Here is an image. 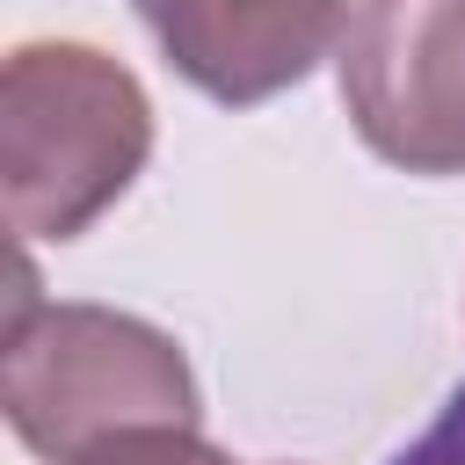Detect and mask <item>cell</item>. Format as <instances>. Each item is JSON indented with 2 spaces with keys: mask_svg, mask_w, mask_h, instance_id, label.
Returning a JSON list of instances; mask_svg holds the SVG:
<instances>
[{
  "mask_svg": "<svg viewBox=\"0 0 465 465\" xmlns=\"http://www.w3.org/2000/svg\"><path fill=\"white\" fill-rule=\"evenodd\" d=\"M341 109L400 174H465V0H356Z\"/></svg>",
  "mask_w": 465,
  "mask_h": 465,
  "instance_id": "3957f363",
  "label": "cell"
},
{
  "mask_svg": "<svg viewBox=\"0 0 465 465\" xmlns=\"http://www.w3.org/2000/svg\"><path fill=\"white\" fill-rule=\"evenodd\" d=\"M73 465H232L218 443H203L189 421H145V429H116L94 450H80Z\"/></svg>",
  "mask_w": 465,
  "mask_h": 465,
  "instance_id": "5b68a950",
  "label": "cell"
},
{
  "mask_svg": "<svg viewBox=\"0 0 465 465\" xmlns=\"http://www.w3.org/2000/svg\"><path fill=\"white\" fill-rule=\"evenodd\" d=\"M392 465H465V385L436 407V421H429Z\"/></svg>",
  "mask_w": 465,
  "mask_h": 465,
  "instance_id": "8992f818",
  "label": "cell"
},
{
  "mask_svg": "<svg viewBox=\"0 0 465 465\" xmlns=\"http://www.w3.org/2000/svg\"><path fill=\"white\" fill-rule=\"evenodd\" d=\"M153 102L94 44L36 36L0 65V211L22 240H80L145 167Z\"/></svg>",
  "mask_w": 465,
  "mask_h": 465,
  "instance_id": "6da1fadb",
  "label": "cell"
},
{
  "mask_svg": "<svg viewBox=\"0 0 465 465\" xmlns=\"http://www.w3.org/2000/svg\"><path fill=\"white\" fill-rule=\"evenodd\" d=\"M0 414L36 458L73 465L116 429H196L203 400L167 327L116 305H44L29 262H15V298L0 327Z\"/></svg>",
  "mask_w": 465,
  "mask_h": 465,
  "instance_id": "7a4b0ae2",
  "label": "cell"
},
{
  "mask_svg": "<svg viewBox=\"0 0 465 465\" xmlns=\"http://www.w3.org/2000/svg\"><path fill=\"white\" fill-rule=\"evenodd\" d=\"M167 65L225 102L254 109L298 87L341 36V0H131Z\"/></svg>",
  "mask_w": 465,
  "mask_h": 465,
  "instance_id": "277c9868",
  "label": "cell"
}]
</instances>
